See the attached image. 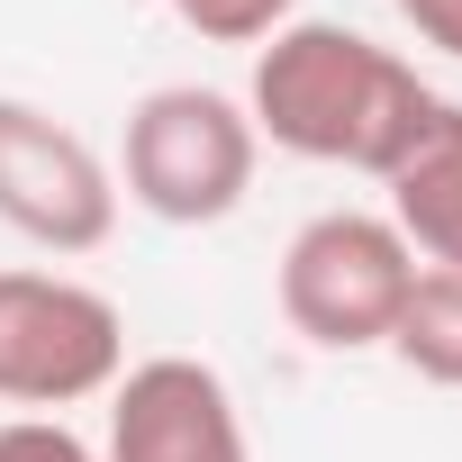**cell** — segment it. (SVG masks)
I'll return each mask as SVG.
<instances>
[{
    "mask_svg": "<svg viewBox=\"0 0 462 462\" xmlns=\"http://www.w3.org/2000/svg\"><path fill=\"white\" fill-rule=\"evenodd\" d=\"M444 100L417 82V64H399L390 46H372L345 19H291L254 46V82H245V118L263 145L300 154V163H345V172H390L417 127Z\"/></svg>",
    "mask_w": 462,
    "mask_h": 462,
    "instance_id": "6da1fadb",
    "label": "cell"
},
{
    "mask_svg": "<svg viewBox=\"0 0 462 462\" xmlns=\"http://www.w3.org/2000/svg\"><path fill=\"white\" fill-rule=\"evenodd\" d=\"M263 136L245 118V100L199 91V82H163L127 109V145H118V181L145 217L163 226H217L236 217L254 190Z\"/></svg>",
    "mask_w": 462,
    "mask_h": 462,
    "instance_id": "7a4b0ae2",
    "label": "cell"
},
{
    "mask_svg": "<svg viewBox=\"0 0 462 462\" xmlns=\"http://www.w3.org/2000/svg\"><path fill=\"white\" fill-rule=\"evenodd\" d=\"M127 372V318L109 291L73 273H0V399L28 417H64L82 399H109Z\"/></svg>",
    "mask_w": 462,
    "mask_h": 462,
    "instance_id": "3957f363",
    "label": "cell"
},
{
    "mask_svg": "<svg viewBox=\"0 0 462 462\" xmlns=\"http://www.w3.org/2000/svg\"><path fill=\"white\" fill-rule=\"evenodd\" d=\"M408 282H417V254H408V236L381 208H318L282 245V318L318 354L390 345Z\"/></svg>",
    "mask_w": 462,
    "mask_h": 462,
    "instance_id": "277c9868",
    "label": "cell"
},
{
    "mask_svg": "<svg viewBox=\"0 0 462 462\" xmlns=\"http://www.w3.org/2000/svg\"><path fill=\"white\" fill-rule=\"evenodd\" d=\"M0 226L37 254H100L118 236V172L55 109L0 91Z\"/></svg>",
    "mask_w": 462,
    "mask_h": 462,
    "instance_id": "5b68a950",
    "label": "cell"
},
{
    "mask_svg": "<svg viewBox=\"0 0 462 462\" xmlns=\"http://www.w3.org/2000/svg\"><path fill=\"white\" fill-rule=\"evenodd\" d=\"M100 462H254V444H245V408H236L217 363L145 354L109 390Z\"/></svg>",
    "mask_w": 462,
    "mask_h": 462,
    "instance_id": "8992f818",
    "label": "cell"
},
{
    "mask_svg": "<svg viewBox=\"0 0 462 462\" xmlns=\"http://www.w3.org/2000/svg\"><path fill=\"white\" fill-rule=\"evenodd\" d=\"M381 190H390L381 217L408 236V254L462 273V100H444V109L417 127V145L381 172Z\"/></svg>",
    "mask_w": 462,
    "mask_h": 462,
    "instance_id": "52a82bcc",
    "label": "cell"
},
{
    "mask_svg": "<svg viewBox=\"0 0 462 462\" xmlns=\"http://www.w3.org/2000/svg\"><path fill=\"white\" fill-rule=\"evenodd\" d=\"M390 354L435 381V390H462V273L444 263H417L408 300H399V327H390Z\"/></svg>",
    "mask_w": 462,
    "mask_h": 462,
    "instance_id": "ba28073f",
    "label": "cell"
},
{
    "mask_svg": "<svg viewBox=\"0 0 462 462\" xmlns=\"http://www.w3.org/2000/svg\"><path fill=\"white\" fill-rule=\"evenodd\" d=\"M163 10L190 37H208V46H263L273 28L300 19V0H163Z\"/></svg>",
    "mask_w": 462,
    "mask_h": 462,
    "instance_id": "9c48e42d",
    "label": "cell"
},
{
    "mask_svg": "<svg viewBox=\"0 0 462 462\" xmlns=\"http://www.w3.org/2000/svg\"><path fill=\"white\" fill-rule=\"evenodd\" d=\"M0 462H100V444H82L64 417H0Z\"/></svg>",
    "mask_w": 462,
    "mask_h": 462,
    "instance_id": "30bf717a",
    "label": "cell"
},
{
    "mask_svg": "<svg viewBox=\"0 0 462 462\" xmlns=\"http://www.w3.org/2000/svg\"><path fill=\"white\" fill-rule=\"evenodd\" d=\"M390 10L417 28V46H435V55L462 64V0H390Z\"/></svg>",
    "mask_w": 462,
    "mask_h": 462,
    "instance_id": "8fae6325",
    "label": "cell"
}]
</instances>
